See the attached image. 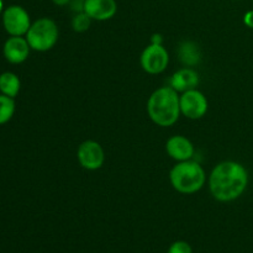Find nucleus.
I'll list each match as a JSON object with an SVG mask.
<instances>
[{
  "label": "nucleus",
  "mask_w": 253,
  "mask_h": 253,
  "mask_svg": "<svg viewBox=\"0 0 253 253\" xmlns=\"http://www.w3.org/2000/svg\"><path fill=\"white\" fill-rule=\"evenodd\" d=\"M249 185V172L236 161H224L209 175V189L214 199L230 203L239 199Z\"/></svg>",
  "instance_id": "f257e3e1"
},
{
  "label": "nucleus",
  "mask_w": 253,
  "mask_h": 253,
  "mask_svg": "<svg viewBox=\"0 0 253 253\" xmlns=\"http://www.w3.org/2000/svg\"><path fill=\"white\" fill-rule=\"evenodd\" d=\"M147 114L152 123L161 127L174 125L180 116L178 91L169 85L156 89L147 100Z\"/></svg>",
  "instance_id": "f03ea898"
},
{
  "label": "nucleus",
  "mask_w": 253,
  "mask_h": 253,
  "mask_svg": "<svg viewBox=\"0 0 253 253\" xmlns=\"http://www.w3.org/2000/svg\"><path fill=\"white\" fill-rule=\"evenodd\" d=\"M169 180L173 189L180 194H194L205 185L207 174L195 161H183L170 169Z\"/></svg>",
  "instance_id": "7ed1b4c3"
},
{
  "label": "nucleus",
  "mask_w": 253,
  "mask_h": 253,
  "mask_svg": "<svg viewBox=\"0 0 253 253\" xmlns=\"http://www.w3.org/2000/svg\"><path fill=\"white\" fill-rule=\"evenodd\" d=\"M59 31L56 22L48 17H41L34 21L25 35L31 49L37 52H47L56 46Z\"/></svg>",
  "instance_id": "20e7f679"
},
{
  "label": "nucleus",
  "mask_w": 253,
  "mask_h": 253,
  "mask_svg": "<svg viewBox=\"0 0 253 253\" xmlns=\"http://www.w3.org/2000/svg\"><path fill=\"white\" fill-rule=\"evenodd\" d=\"M140 64L146 73L152 76L161 74L169 64V54L162 43L151 42L141 53Z\"/></svg>",
  "instance_id": "39448f33"
},
{
  "label": "nucleus",
  "mask_w": 253,
  "mask_h": 253,
  "mask_svg": "<svg viewBox=\"0 0 253 253\" xmlns=\"http://www.w3.org/2000/svg\"><path fill=\"white\" fill-rule=\"evenodd\" d=\"M1 20L5 31L10 36H25L32 24L29 12L20 5H10L5 7Z\"/></svg>",
  "instance_id": "423d86ee"
},
{
  "label": "nucleus",
  "mask_w": 253,
  "mask_h": 253,
  "mask_svg": "<svg viewBox=\"0 0 253 253\" xmlns=\"http://www.w3.org/2000/svg\"><path fill=\"white\" fill-rule=\"evenodd\" d=\"M180 114L190 120H199L204 118L209 109V103L204 94L200 90L190 89L179 95Z\"/></svg>",
  "instance_id": "0eeeda50"
},
{
  "label": "nucleus",
  "mask_w": 253,
  "mask_h": 253,
  "mask_svg": "<svg viewBox=\"0 0 253 253\" xmlns=\"http://www.w3.org/2000/svg\"><path fill=\"white\" fill-rule=\"evenodd\" d=\"M77 158L79 165L84 169L96 170L103 167L105 162V152L99 142L94 140H86L79 145Z\"/></svg>",
  "instance_id": "6e6552de"
},
{
  "label": "nucleus",
  "mask_w": 253,
  "mask_h": 253,
  "mask_svg": "<svg viewBox=\"0 0 253 253\" xmlns=\"http://www.w3.org/2000/svg\"><path fill=\"white\" fill-rule=\"evenodd\" d=\"M30 51L31 47L24 36H10L2 46V54L11 64L24 63L29 58Z\"/></svg>",
  "instance_id": "1a4fd4ad"
},
{
  "label": "nucleus",
  "mask_w": 253,
  "mask_h": 253,
  "mask_svg": "<svg viewBox=\"0 0 253 253\" xmlns=\"http://www.w3.org/2000/svg\"><path fill=\"white\" fill-rule=\"evenodd\" d=\"M83 11L95 21L113 19L118 12L116 0H83Z\"/></svg>",
  "instance_id": "9d476101"
},
{
  "label": "nucleus",
  "mask_w": 253,
  "mask_h": 253,
  "mask_svg": "<svg viewBox=\"0 0 253 253\" xmlns=\"http://www.w3.org/2000/svg\"><path fill=\"white\" fill-rule=\"evenodd\" d=\"M166 151L168 156L177 162L192 160L194 156V145L189 138L182 135H174L166 142Z\"/></svg>",
  "instance_id": "9b49d317"
},
{
  "label": "nucleus",
  "mask_w": 253,
  "mask_h": 253,
  "mask_svg": "<svg viewBox=\"0 0 253 253\" xmlns=\"http://www.w3.org/2000/svg\"><path fill=\"white\" fill-rule=\"evenodd\" d=\"M199 84V74L192 67H184L175 72L169 79V86H172L178 93L195 89Z\"/></svg>",
  "instance_id": "f8f14e48"
},
{
  "label": "nucleus",
  "mask_w": 253,
  "mask_h": 253,
  "mask_svg": "<svg viewBox=\"0 0 253 253\" xmlns=\"http://www.w3.org/2000/svg\"><path fill=\"white\" fill-rule=\"evenodd\" d=\"M179 59L185 67H194L202 59V52L198 47L197 43L192 41H184L180 43L179 49H178Z\"/></svg>",
  "instance_id": "ddd939ff"
},
{
  "label": "nucleus",
  "mask_w": 253,
  "mask_h": 253,
  "mask_svg": "<svg viewBox=\"0 0 253 253\" xmlns=\"http://www.w3.org/2000/svg\"><path fill=\"white\" fill-rule=\"evenodd\" d=\"M20 89L21 82L16 74L12 72H4L0 74V94L15 99L20 93Z\"/></svg>",
  "instance_id": "4468645a"
},
{
  "label": "nucleus",
  "mask_w": 253,
  "mask_h": 253,
  "mask_svg": "<svg viewBox=\"0 0 253 253\" xmlns=\"http://www.w3.org/2000/svg\"><path fill=\"white\" fill-rule=\"evenodd\" d=\"M15 114L14 98L0 94V125L9 123Z\"/></svg>",
  "instance_id": "2eb2a0df"
},
{
  "label": "nucleus",
  "mask_w": 253,
  "mask_h": 253,
  "mask_svg": "<svg viewBox=\"0 0 253 253\" xmlns=\"http://www.w3.org/2000/svg\"><path fill=\"white\" fill-rule=\"evenodd\" d=\"M93 20L88 16L84 11H78L72 19V27L76 32L88 31Z\"/></svg>",
  "instance_id": "dca6fc26"
},
{
  "label": "nucleus",
  "mask_w": 253,
  "mask_h": 253,
  "mask_svg": "<svg viewBox=\"0 0 253 253\" xmlns=\"http://www.w3.org/2000/svg\"><path fill=\"white\" fill-rule=\"evenodd\" d=\"M167 253H193V249L188 242L175 241L170 245Z\"/></svg>",
  "instance_id": "f3484780"
},
{
  "label": "nucleus",
  "mask_w": 253,
  "mask_h": 253,
  "mask_svg": "<svg viewBox=\"0 0 253 253\" xmlns=\"http://www.w3.org/2000/svg\"><path fill=\"white\" fill-rule=\"evenodd\" d=\"M244 24L246 25L249 29L253 30V10H249V11L244 15Z\"/></svg>",
  "instance_id": "a211bd4d"
},
{
  "label": "nucleus",
  "mask_w": 253,
  "mask_h": 253,
  "mask_svg": "<svg viewBox=\"0 0 253 253\" xmlns=\"http://www.w3.org/2000/svg\"><path fill=\"white\" fill-rule=\"evenodd\" d=\"M71 1L72 0H52V2L57 6H66V5L71 4Z\"/></svg>",
  "instance_id": "6ab92c4d"
},
{
  "label": "nucleus",
  "mask_w": 253,
  "mask_h": 253,
  "mask_svg": "<svg viewBox=\"0 0 253 253\" xmlns=\"http://www.w3.org/2000/svg\"><path fill=\"white\" fill-rule=\"evenodd\" d=\"M2 11H4V1L0 0V16L2 15Z\"/></svg>",
  "instance_id": "aec40b11"
},
{
  "label": "nucleus",
  "mask_w": 253,
  "mask_h": 253,
  "mask_svg": "<svg viewBox=\"0 0 253 253\" xmlns=\"http://www.w3.org/2000/svg\"><path fill=\"white\" fill-rule=\"evenodd\" d=\"M81 1H83V0H81Z\"/></svg>",
  "instance_id": "412c9836"
},
{
  "label": "nucleus",
  "mask_w": 253,
  "mask_h": 253,
  "mask_svg": "<svg viewBox=\"0 0 253 253\" xmlns=\"http://www.w3.org/2000/svg\"><path fill=\"white\" fill-rule=\"evenodd\" d=\"M252 1H253V0H252Z\"/></svg>",
  "instance_id": "4be33fe9"
}]
</instances>
